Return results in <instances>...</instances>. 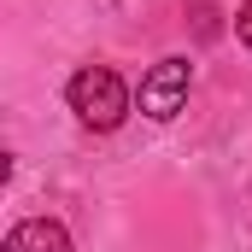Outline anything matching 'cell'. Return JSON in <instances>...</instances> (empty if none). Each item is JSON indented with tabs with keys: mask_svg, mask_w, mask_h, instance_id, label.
<instances>
[{
	"mask_svg": "<svg viewBox=\"0 0 252 252\" xmlns=\"http://www.w3.org/2000/svg\"><path fill=\"white\" fill-rule=\"evenodd\" d=\"M70 112L88 129H118L129 118V88L112 64H82L70 76Z\"/></svg>",
	"mask_w": 252,
	"mask_h": 252,
	"instance_id": "1",
	"label": "cell"
},
{
	"mask_svg": "<svg viewBox=\"0 0 252 252\" xmlns=\"http://www.w3.org/2000/svg\"><path fill=\"white\" fill-rule=\"evenodd\" d=\"M188 82H193V64L188 59H158L147 76H141V112L170 124L182 106H188Z\"/></svg>",
	"mask_w": 252,
	"mask_h": 252,
	"instance_id": "2",
	"label": "cell"
},
{
	"mask_svg": "<svg viewBox=\"0 0 252 252\" xmlns=\"http://www.w3.org/2000/svg\"><path fill=\"white\" fill-rule=\"evenodd\" d=\"M0 252H70V235H64L53 217H30V223H18L6 235Z\"/></svg>",
	"mask_w": 252,
	"mask_h": 252,
	"instance_id": "3",
	"label": "cell"
},
{
	"mask_svg": "<svg viewBox=\"0 0 252 252\" xmlns=\"http://www.w3.org/2000/svg\"><path fill=\"white\" fill-rule=\"evenodd\" d=\"M193 30L211 41V35H217V6H193Z\"/></svg>",
	"mask_w": 252,
	"mask_h": 252,
	"instance_id": "4",
	"label": "cell"
},
{
	"mask_svg": "<svg viewBox=\"0 0 252 252\" xmlns=\"http://www.w3.org/2000/svg\"><path fill=\"white\" fill-rule=\"evenodd\" d=\"M235 35L252 47V0H241V12H235Z\"/></svg>",
	"mask_w": 252,
	"mask_h": 252,
	"instance_id": "5",
	"label": "cell"
}]
</instances>
